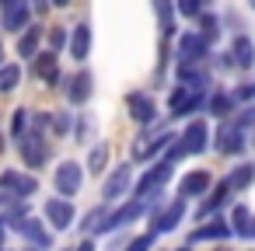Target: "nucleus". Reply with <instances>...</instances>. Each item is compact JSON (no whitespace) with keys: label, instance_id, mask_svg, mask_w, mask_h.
<instances>
[{"label":"nucleus","instance_id":"58836bf2","mask_svg":"<svg viewBox=\"0 0 255 251\" xmlns=\"http://www.w3.org/2000/svg\"><path fill=\"white\" fill-rule=\"evenodd\" d=\"M88 129H91V122H88V115L81 112V115H77V122H74V133H70V136H74L77 143H84V140H88Z\"/></svg>","mask_w":255,"mask_h":251},{"label":"nucleus","instance_id":"a878e982","mask_svg":"<svg viewBox=\"0 0 255 251\" xmlns=\"http://www.w3.org/2000/svg\"><path fill=\"white\" fill-rule=\"evenodd\" d=\"M0 25H4L7 32H25L28 25H32V7L28 4H21V7H11V11H4V14H0Z\"/></svg>","mask_w":255,"mask_h":251},{"label":"nucleus","instance_id":"7ed1b4c3","mask_svg":"<svg viewBox=\"0 0 255 251\" xmlns=\"http://www.w3.org/2000/svg\"><path fill=\"white\" fill-rule=\"evenodd\" d=\"M0 192L11 202H28L32 195H39V174H25L18 167L0 171Z\"/></svg>","mask_w":255,"mask_h":251},{"label":"nucleus","instance_id":"4468645a","mask_svg":"<svg viewBox=\"0 0 255 251\" xmlns=\"http://www.w3.org/2000/svg\"><path fill=\"white\" fill-rule=\"evenodd\" d=\"M63 94H67V101H70L74 108L88 105L91 94H95V74H91V70H77V74L63 77Z\"/></svg>","mask_w":255,"mask_h":251},{"label":"nucleus","instance_id":"dca6fc26","mask_svg":"<svg viewBox=\"0 0 255 251\" xmlns=\"http://www.w3.org/2000/svg\"><path fill=\"white\" fill-rule=\"evenodd\" d=\"M213 140H217V143H210V147L220 150V154H227V157H241V154L248 150V143H245V129H238V126H231V122H220V129H217Z\"/></svg>","mask_w":255,"mask_h":251},{"label":"nucleus","instance_id":"f3484780","mask_svg":"<svg viewBox=\"0 0 255 251\" xmlns=\"http://www.w3.org/2000/svg\"><path fill=\"white\" fill-rule=\"evenodd\" d=\"M210 188H213V174H210L206 167H196V171L182 174V181H178V199L192 202V199H203Z\"/></svg>","mask_w":255,"mask_h":251},{"label":"nucleus","instance_id":"c756f323","mask_svg":"<svg viewBox=\"0 0 255 251\" xmlns=\"http://www.w3.org/2000/svg\"><path fill=\"white\" fill-rule=\"evenodd\" d=\"M21 84V63H4L0 67V94H11Z\"/></svg>","mask_w":255,"mask_h":251},{"label":"nucleus","instance_id":"f03ea898","mask_svg":"<svg viewBox=\"0 0 255 251\" xmlns=\"http://www.w3.org/2000/svg\"><path fill=\"white\" fill-rule=\"evenodd\" d=\"M18 154H21L25 167H32V174H39V167H46L53 161V147H49L46 133H35V129H28L18 140Z\"/></svg>","mask_w":255,"mask_h":251},{"label":"nucleus","instance_id":"6e6d98bb","mask_svg":"<svg viewBox=\"0 0 255 251\" xmlns=\"http://www.w3.org/2000/svg\"><path fill=\"white\" fill-rule=\"evenodd\" d=\"M63 251H74V248H63Z\"/></svg>","mask_w":255,"mask_h":251},{"label":"nucleus","instance_id":"c85d7f7f","mask_svg":"<svg viewBox=\"0 0 255 251\" xmlns=\"http://www.w3.org/2000/svg\"><path fill=\"white\" fill-rule=\"evenodd\" d=\"M84 171H91V174H105V171H109V143H95V147L88 150Z\"/></svg>","mask_w":255,"mask_h":251},{"label":"nucleus","instance_id":"c9c22d12","mask_svg":"<svg viewBox=\"0 0 255 251\" xmlns=\"http://www.w3.org/2000/svg\"><path fill=\"white\" fill-rule=\"evenodd\" d=\"M231 126H238V129H255V101L252 105H245V108H234V119H231Z\"/></svg>","mask_w":255,"mask_h":251},{"label":"nucleus","instance_id":"a19ab883","mask_svg":"<svg viewBox=\"0 0 255 251\" xmlns=\"http://www.w3.org/2000/svg\"><path fill=\"white\" fill-rule=\"evenodd\" d=\"M28 7H32L35 14H46V11H49V0H28Z\"/></svg>","mask_w":255,"mask_h":251},{"label":"nucleus","instance_id":"6e6552de","mask_svg":"<svg viewBox=\"0 0 255 251\" xmlns=\"http://www.w3.org/2000/svg\"><path fill=\"white\" fill-rule=\"evenodd\" d=\"M42 220L53 227V230H70L74 223H77V209H74V199H63V195H53V199H46V206H42Z\"/></svg>","mask_w":255,"mask_h":251},{"label":"nucleus","instance_id":"ea45409f","mask_svg":"<svg viewBox=\"0 0 255 251\" xmlns=\"http://www.w3.org/2000/svg\"><path fill=\"white\" fill-rule=\"evenodd\" d=\"M129 244V234L126 230H112V244H109V251H123Z\"/></svg>","mask_w":255,"mask_h":251},{"label":"nucleus","instance_id":"37998d69","mask_svg":"<svg viewBox=\"0 0 255 251\" xmlns=\"http://www.w3.org/2000/svg\"><path fill=\"white\" fill-rule=\"evenodd\" d=\"M21 4H28V0H0V14L11 11V7H21Z\"/></svg>","mask_w":255,"mask_h":251},{"label":"nucleus","instance_id":"49530a36","mask_svg":"<svg viewBox=\"0 0 255 251\" xmlns=\"http://www.w3.org/2000/svg\"><path fill=\"white\" fill-rule=\"evenodd\" d=\"M4 150H7V133L0 129V154H4Z\"/></svg>","mask_w":255,"mask_h":251},{"label":"nucleus","instance_id":"4c0bfd02","mask_svg":"<svg viewBox=\"0 0 255 251\" xmlns=\"http://www.w3.org/2000/svg\"><path fill=\"white\" fill-rule=\"evenodd\" d=\"M49 122H53V112H32V119H28V129H35V133H46V129H49Z\"/></svg>","mask_w":255,"mask_h":251},{"label":"nucleus","instance_id":"f257e3e1","mask_svg":"<svg viewBox=\"0 0 255 251\" xmlns=\"http://www.w3.org/2000/svg\"><path fill=\"white\" fill-rule=\"evenodd\" d=\"M206 94L210 91H192L185 84H175L168 91V115L171 119H196L199 112H206Z\"/></svg>","mask_w":255,"mask_h":251},{"label":"nucleus","instance_id":"2eb2a0df","mask_svg":"<svg viewBox=\"0 0 255 251\" xmlns=\"http://www.w3.org/2000/svg\"><path fill=\"white\" fill-rule=\"evenodd\" d=\"M210 140H213V129L196 115V119H189V126L178 133V143L185 147V154L192 157V154H203V150H210Z\"/></svg>","mask_w":255,"mask_h":251},{"label":"nucleus","instance_id":"f704fd0d","mask_svg":"<svg viewBox=\"0 0 255 251\" xmlns=\"http://www.w3.org/2000/svg\"><path fill=\"white\" fill-rule=\"evenodd\" d=\"M248 220H252V209H248L245 202H238V206L231 209V220H227V223H231V230H234V237H241V234H245Z\"/></svg>","mask_w":255,"mask_h":251},{"label":"nucleus","instance_id":"a211bd4d","mask_svg":"<svg viewBox=\"0 0 255 251\" xmlns=\"http://www.w3.org/2000/svg\"><path fill=\"white\" fill-rule=\"evenodd\" d=\"M227 202H231V188H227L224 181H217V185H213V188H210V192H206V195L199 199V206H196V220L203 223V220L217 216V213H220V209H224Z\"/></svg>","mask_w":255,"mask_h":251},{"label":"nucleus","instance_id":"1a4fd4ad","mask_svg":"<svg viewBox=\"0 0 255 251\" xmlns=\"http://www.w3.org/2000/svg\"><path fill=\"white\" fill-rule=\"evenodd\" d=\"M129 188H133V164H119V167H112L109 174H105V181H102V202H119L123 195H129Z\"/></svg>","mask_w":255,"mask_h":251},{"label":"nucleus","instance_id":"de8ad7c7","mask_svg":"<svg viewBox=\"0 0 255 251\" xmlns=\"http://www.w3.org/2000/svg\"><path fill=\"white\" fill-rule=\"evenodd\" d=\"M49 7H70V0H49Z\"/></svg>","mask_w":255,"mask_h":251},{"label":"nucleus","instance_id":"8fccbe9b","mask_svg":"<svg viewBox=\"0 0 255 251\" xmlns=\"http://www.w3.org/2000/svg\"><path fill=\"white\" fill-rule=\"evenodd\" d=\"M7 202H11V199H7V195H4V192H0V209H4V206H7Z\"/></svg>","mask_w":255,"mask_h":251},{"label":"nucleus","instance_id":"9b49d317","mask_svg":"<svg viewBox=\"0 0 255 251\" xmlns=\"http://www.w3.org/2000/svg\"><path fill=\"white\" fill-rule=\"evenodd\" d=\"M126 112H129V119H133L140 129L157 126V101H154L147 91H129V94H126Z\"/></svg>","mask_w":255,"mask_h":251},{"label":"nucleus","instance_id":"5701e85b","mask_svg":"<svg viewBox=\"0 0 255 251\" xmlns=\"http://www.w3.org/2000/svg\"><path fill=\"white\" fill-rule=\"evenodd\" d=\"M154 14H157V28L161 39H175L178 35V14H175V0H154Z\"/></svg>","mask_w":255,"mask_h":251},{"label":"nucleus","instance_id":"393cba45","mask_svg":"<svg viewBox=\"0 0 255 251\" xmlns=\"http://www.w3.org/2000/svg\"><path fill=\"white\" fill-rule=\"evenodd\" d=\"M234 108H238V101H234V94H231L227 87H213V91L206 94V112H210L213 119H227Z\"/></svg>","mask_w":255,"mask_h":251},{"label":"nucleus","instance_id":"0eeeda50","mask_svg":"<svg viewBox=\"0 0 255 251\" xmlns=\"http://www.w3.org/2000/svg\"><path fill=\"white\" fill-rule=\"evenodd\" d=\"M140 216H147V202H143V199H126L119 209H109V216L102 220V227H98L95 234H112V230H123V227H129L133 220H140Z\"/></svg>","mask_w":255,"mask_h":251},{"label":"nucleus","instance_id":"aec40b11","mask_svg":"<svg viewBox=\"0 0 255 251\" xmlns=\"http://www.w3.org/2000/svg\"><path fill=\"white\" fill-rule=\"evenodd\" d=\"M227 60H231V70L248 74V70L255 67V42H252L248 35H234V42H231V49H227Z\"/></svg>","mask_w":255,"mask_h":251},{"label":"nucleus","instance_id":"39448f33","mask_svg":"<svg viewBox=\"0 0 255 251\" xmlns=\"http://www.w3.org/2000/svg\"><path fill=\"white\" fill-rule=\"evenodd\" d=\"M171 174H175V164H168L164 157H161V161H154V164H150V167H147V171L133 181V188H129V192H133V199H147L150 192L164 188Z\"/></svg>","mask_w":255,"mask_h":251},{"label":"nucleus","instance_id":"e433bc0d","mask_svg":"<svg viewBox=\"0 0 255 251\" xmlns=\"http://www.w3.org/2000/svg\"><path fill=\"white\" fill-rule=\"evenodd\" d=\"M154 241H157V234H136V237H129V244L123 248V251H154Z\"/></svg>","mask_w":255,"mask_h":251},{"label":"nucleus","instance_id":"79ce46f5","mask_svg":"<svg viewBox=\"0 0 255 251\" xmlns=\"http://www.w3.org/2000/svg\"><path fill=\"white\" fill-rule=\"evenodd\" d=\"M74 251H98V244H95V237H84V241H81Z\"/></svg>","mask_w":255,"mask_h":251},{"label":"nucleus","instance_id":"412c9836","mask_svg":"<svg viewBox=\"0 0 255 251\" xmlns=\"http://www.w3.org/2000/svg\"><path fill=\"white\" fill-rule=\"evenodd\" d=\"M91 46H95L91 25H88V21L74 25V28H70V42H67V49H70V60H74V63H84V60L91 56Z\"/></svg>","mask_w":255,"mask_h":251},{"label":"nucleus","instance_id":"473e14b6","mask_svg":"<svg viewBox=\"0 0 255 251\" xmlns=\"http://www.w3.org/2000/svg\"><path fill=\"white\" fill-rule=\"evenodd\" d=\"M74 115H77V112H70V108H60V112H53V122H49V129H53L56 136H70V133H74Z\"/></svg>","mask_w":255,"mask_h":251},{"label":"nucleus","instance_id":"20e7f679","mask_svg":"<svg viewBox=\"0 0 255 251\" xmlns=\"http://www.w3.org/2000/svg\"><path fill=\"white\" fill-rule=\"evenodd\" d=\"M185 213H189V202L185 199H168L161 209H154L150 213V234H171V230H178L182 227V220H185Z\"/></svg>","mask_w":255,"mask_h":251},{"label":"nucleus","instance_id":"864d4df0","mask_svg":"<svg viewBox=\"0 0 255 251\" xmlns=\"http://www.w3.org/2000/svg\"><path fill=\"white\" fill-rule=\"evenodd\" d=\"M248 7H252V11H255V0H248Z\"/></svg>","mask_w":255,"mask_h":251},{"label":"nucleus","instance_id":"7c9ffc66","mask_svg":"<svg viewBox=\"0 0 255 251\" xmlns=\"http://www.w3.org/2000/svg\"><path fill=\"white\" fill-rule=\"evenodd\" d=\"M213 7V0H175V14H182V18H199L203 11H210Z\"/></svg>","mask_w":255,"mask_h":251},{"label":"nucleus","instance_id":"2f4dec72","mask_svg":"<svg viewBox=\"0 0 255 251\" xmlns=\"http://www.w3.org/2000/svg\"><path fill=\"white\" fill-rule=\"evenodd\" d=\"M28 119H32L28 108H14V115H11V129H7V140H11V143H18V140L28 133Z\"/></svg>","mask_w":255,"mask_h":251},{"label":"nucleus","instance_id":"5fc2aeb1","mask_svg":"<svg viewBox=\"0 0 255 251\" xmlns=\"http://www.w3.org/2000/svg\"><path fill=\"white\" fill-rule=\"evenodd\" d=\"M217 251H227V248H217Z\"/></svg>","mask_w":255,"mask_h":251},{"label":"nucleus","instance_id":"b1692460","mask_svg":"<svg viewBox=\"0 0 255 251\" xmlns=\"http://www.w3.org/2000/svg\"><path fill=\"white\" fill-rule=\"evenodd\" d=\"M42 42H46V28H42V25H28V28L18 35V46H14V49H18L21 60H32V56L42 49Z\"/></svg>","mask_w":255,"mask_h":251},{"label":"nucleus","instance_id":"4d7b16f0","mask_svg":"<svg viewBox=\"0 0 255 251\" xmlns=\"http://www.w3.org/2000/svg\"><path fill=\"white\" fill-rule=\"evenodd\" d=\"M252 143H255V140H252Z\"/></svg>","mask_w":255,"mask_h":251},{"label":"nucleus","instance_id":"72a5a7b5","mask_svg":"<svg viewBox=\"0 0 255 251\" xmlns=\"http://www.w3.org/2000/svg\"><path fill=\"white\" fill-rule=\"evenodd\" d=\"M67 42H70V32H67L63 25H53V28H46V49H53V53H63V49H67Z\"/></svg>","mask_w":255,"mask_h":251},{"label":"nucleus","instance_id":"f8f14e48","mask_svg":"<svg viewBox=\"0 0 255 251\" xmlns=\"http://www.w3.org/2000/svg\"><path fill=\"white\" fill-rule=\"evenodd\" d=\"M11 230H14L18 237H25L32 248H46V251L53 248V230L46 227V220H39V216H32V213L21 216L18 223H11Z\"/></svg>","mask_w":255,"mask_h":251},{"label":"nucleus","instance_id":"cd10ccee","mask_svg":"<svg viewBox=\"0 0 255 251\" xmlns=\"http://www.w3.org/2000/svg\"><path fill=\"white\" fill-rule=\"evenodd\" d=\"M196 25H199L196 32H199V39H203L206 46H213V42L220 39V18H217L213 11H203V14L196 18Z\"/></svg>","mask_w":255,"mask_h":251},{"label":"nucleus","instance_id":"9d476101","mask_svg":"<svg viewBox=\"0 0 255 251\" xmlns=\"http://www.w3.org/2000/svg\"><path fill=\"white\" fill-rule=\"evenodd\" d=\"M28 63H32V77H35V81H42V84H49V87H63V77H60V53L39 49Z\"/></svg>","mask_w":255,"mask_h":251},{"label":"nucleus","instance_id":"c03bdc74","mask_svg":"<svg viewBox=\"0 0 255 251\" xmlns=\"http://www.w3.org/2000/svg\"><path fill=\"white\" fill-rule=\"evenodd\" d=\"M241 237H245V241H255V213H252V220H248V227H245Z\"/></svg>","mask_w":255,"mask_h":251},{"label":"nucleus","instance_id":"423d86ee","mask_svg":"<svg viewBox=\"0 0 255 251\" xmlns=\"http://www.w3.org/2000/svg\"><path fill=\"white\" fill-rule=\"evenodd\" d=\"M81 185H84V164H77V161H60L56 171H53V188H56V195L74 199V195L81 192Z\"/></svg>","mask_w":255,"mask_h":251},{"label":"nucleus","instance_id":"ddd939ff","mask_svg":"<svg viewBox=\"0 0 255 251\" xmlns=\"http://www.w3.org/2000/svg\"><path fill=\"white\" fill-rule=\"evenodd\" d=\"M210 46L199 39V32H182L175 39V63H206Z\"/></svg>","mask_w":255,"mask_h":251},{"label":"nucleus","instance_id":"bb28decb","mask_svg":"<svg viewBox=\"0 0 255 251\" xmlns=\"http://www.w3.org/2000/svg\"><path fill=\"white\" fill-rule=\"evenodd\" d=\"M109 216V202H98V206H91L84 216H81V223H77V230L84 234V237H95V230L102 227V220Z\"/></svg>","mask_w":255,"mask_h":251},{"label":"nucleus","instance_id":"603ef678","mask_svg":"<svg viewBox=\"0 0 255 251\" xmlns=\"http://www.w3.org/2000/svg\"><path fill=\"white\" fill-rule=\"evenodd\" d=\"M175 251H192V244H182V248H175Z\"/></svg>","mask_w":255,"mask_h":251},{"label":"nucleus","instance_id":"09e8293b","mask_svg":"<svg viewBox=\"0 0 255 251\" xmlns=\"http://www.w3.org/2000/svg\"><path fill=\"white\" fill-rule=\"evenodd\" d=\"M7 241V227H4V220H0V244Z\"/></svg>","mask_w":255,"mask_h":251},{"label":"nucleus","instance_id":"6ab92c4d","mask_svg":"<svg viewBox=\"0 0 255 251\" xmlns=\"http://www.w3.org/2000/svg\"><path fill=\"white\" fill-rule=\"evenodd\" d=\"M231 237H234L231 223L217 213V216H210L203 227H196V230L189 234V244H203V241H231Z\"/></svg>","mask_w":255,"mask_h":251},{"label":"nucleus","instance_id":"3c124183","mask_svg":"<svg viewBox=\"0 0 255 251\" xmlns=\"http://www.w3.org/2000/svg\"><path fill=\"white\" fill-rule=\"evenodd\" d=\"M18 251H46V248H32V244H28V248H18Z\"/></svg>","mask_w":255,"mask_h":251},{"label":"nucleus","instance_id":"4be33fe9","mask_svg":"<svg viewBox=\"0 0 255 251\" xmlns=\"http://www.w3.org/2000/svg\"><path fill=\"white\" fill-rule=\"evenodd\" d=\"M224 185L231 188V195H238V192H248V188L255 185V164H252V161H241V164H234V167L227 171Z\"/></svg>","mask_w":255,"mask_h":251},{"label":"nucleus","instance_id":"a18cd8bd","mask_svg":"<svg viewBox=\"0 0 255 251\" xmlns=\"http://www.w3.org/2000/svg\"><path fill=\"white\" fill-rule=\"evenodd\" d=\"M7 63V49H4V39H0V67Z\"/></svg>","mask_w":255,"mask_h":251}]
</instances>
